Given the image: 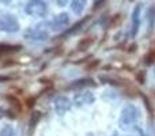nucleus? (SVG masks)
Segmentation results:
<instances>
[{"mask_svg":"<svg viewBox=\"0 0 155 136\" xmlns=\"http://www.w3.org/2000/svg\"><path fill=\"white\" fill-rule=\"evenodd\" d=\"M21 46H15V45H7V44H0V56L3 55L11 53V52H16L19 51Z\"/></svg>","mask_w":155,"mask_h":136,"instance_id":"obj_10","label":"nucleus"},{"mask_svg":"<svg viewBox=\"0 0 155 136\" xmlns=\"http://www.w3.org/2000/svg\"><path fill=\"white\" fill-rule=\"evenodd\" d=\"M72 0H57V4L59 5H67V4H71Z\"/></svg>","mask_w":155,"mask_h":136,"instance_id":"obj_13","label":"nucleus"},{"mask_svg":"<svg viewBox=\"0 0 155 136\" xmlns=\"http://www.w3.org/2000/svg\"><path fill=\"white\" fill-rule=\"evenodd\" d=\"M90 86H94V82L91 79H79V80H76L75 83H72L71 87L82 88V87H90Z\"/></svg>","mask_w":155,"mask_h":136,"instance_id":"obj_9","label":"nucleus"},{"mask_svg":"<svg viewBox=\"0 0 155 136\" xmlns=\"http://www.w3.org/2000/svg\"><path fill=\"white\" fill-rule=\"evenodd\" d=\"M139 11H140V7H136L134 11V35L136 34L137 29H139Z\"/></svg>","mask_w":155,"mask_h":136,"instance_id":"obj_11","label":"nucleus"},{"mask_svg":"<svg viewBox=\"0 0 155 136\" xmlns=\"http://www.w3.org/2000/svg\"><path fill=\"white\" fill-rule=\"evenodd\" d=\"M0 30L5 33H16L19 30V22L14 15L5 14L0 16Z\"/></svg>","mask_w":155,"mask_h":136,"instance_id":"obj_2","label":"nucleus"},{"mask_svg":"<svg viewBox=\"0 0 155 136\" xmlns=\"http://www.w3.org/2000/svg\"><path fill=\"white\" fill-rule=\"evenodd\" d=\"M94 101V95L88 91H83V93H79L75 97V104L78 106H82V105H90L93 104Z\"/></svg>","mask_w":155,"mask_h":136,"instance_id":"obj_7","label":"nucleus"},{"mask_svg":"<svg viewBox=\"0 0 155 136\" xmlns=\"http://www.w3.org/2000/svg\"><path fill=\"white\" fill-rule=\"evenodd\" d=\"M10 0H0V3H8Z\"/></svg>","mask_w":155,"mask_h":136,"instance_id":"obj_14","label":"nucleus"},{"mask_svg":"<svg viewBox=\"0 0 155 136\" xmlns=\"http://www.w3.org/2000/svg\"><path fill=\"white\" fill-rule=\"evenodd\" d=\"M68 25H70V16H68V14H65V12L53 16V19L49 22L51 29L54 30V32H59V30L65 29Z\"/></svg>","mask_w":155,"mask_h":136,"instance_id":"obj_4","label":"nucleus"},{"mask_svg":"<svg viewBox=\"0 0 155 136\" xmlns=\"http://www.w3.org/2000/svg\"><path fill=\"white\" fill-rule=\"evenodd\" d=\"M136 116H137V110L134 106H127L123 110V114H121V120H120L121 127L123 128L131 127L135 123V120H136Z\"/></svg>","mask_w":155,"mask_h":136,"instance_id":"obj_3","label":"nucleus"},{"mask_svg":"<svg viewBox=\"0 0 155 136\" xmlns=\"http://www.w3.org/2000/svg\"><path fill=\"white\" fill-rule=\"evenodd\" d=\"M71 101L67 98V97H57L56 99H54V109H56V112L59 113V114H64L65 112H68L71 108Z\"/></svg>","mask_w":155,"mask_h":136,"instance_id":"obj_6","label":"nucleus"},{"mask_svg":"<svg viewBox=\"0 0 155 136\" xmlns=\"http://www.w3.org/2000/svg\"><path fill=\"white\" fill-rule=\"evenodd\" d=\"M15 135V132H14V128L11 125H5L2 128V131H0V136H14Z\"/></svg>","mask_w":155,"mask_h":136,"instance_id":"obj_12","label":"nucleus"},{"mask_svg":"<svg viewBox=\"0 0 155 136\" xmlns=\"http://www.w3.org/2000/svg\"><path fill=\"white\" fill-rule=\"evenodd\" d=\"M49 37L48 32L44 29H41L40 26L38 27H34V29H30L29 32L26 33V38L30 41H35V42H44L46 41Z\"/></svg>","mask_w":155,"mask_h":136,"instance_id":"obj_5","label":"nucleus"},{"mask_svg":"<svg viewBox=\"0 0 155 136\" xmlns=\"http://www.w3.org/2000/svg\"><path fill=\"white\" fill-rule=\"evenodd\" d=\"M86 4H87V0H72L71 2V10H72V12L79 15L86 8Z\"/></svg>","mask_w":155,"mask_h":136,"instance_id":"obj_8","label":"nucleus"},{"mask_svg":"<svg viewBox=\"0 0 155 136\" xmlns=\"http://www.w3.org/2000/svg\"><path fill=\"white\" fill-rule=\"evenodd\" d=\"M25 11H26V14L34 16V18H41V16L46 15L48 7L42 0H30L25 7Z\"/></svg>","mask_w":155,"mask_h":136,"instance_id":"obj_1","label":"nucleus"}]
</instances>
